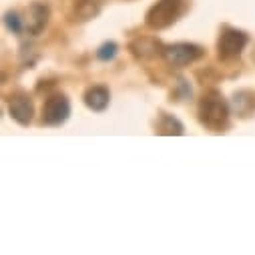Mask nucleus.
Returning <instances> with one entry per match:
<instances>
[{"label":"nucleus","instance_id":"f257e3e1","mask_svg":"<svg viewBox=\"0 0 255 255\" xmlns=\"http://www.w3.org/2000/svg\"><path fill=\"white\" fill-rule=\"evenodd\" d=\"M231 107L217 89H209L199 101V121L211 133H223L229 129Z\"/></svg>","mask_w":255,"mask_h":255},{"label":"nucleus","instance_id":"f03ea898","mask_svg":"<svg viewBox=\"0 0 255 255\" xmlns=\"http://www.w3.org/2000/svg\"><path fill=\"white\" fill-rule=\"evenodd\" d=\"M187 12V0H159L147 12V26L153 30H165L173 26Z\"/></svg>","mask_w":255,"mask_h":255},{"label":"nucleus","instance_id":"7ed1b4c3","mask_svg":"<svg viewBox=\"0 0 255 255\" xmlns=\"http://www.w3.org/2000/svg\"><path fill=\"white\" fill-rule=\"evenodd\" d=\"M247 42H249V36L243 30H237V28H231V26H223L221 32H219V40H217V54L225 62L235 60L243 52Z\"/></svg>","mask_w":255,"mask_h":255},{"label":"nucleus","instance_id":"20e7f679","mask_svg":"<svg viewBox=\"0 0 255 255\" xmlns=\"http://www.w3.org/2000/svg\"><path fill=\"white\" fill-rule=\"evenodd\" d=\"M163 56L171 67H187V65H191V62L203 58L205 48L199 46V44H193V42H177V44L165 46Z\"/></svg>","mask_w":255,"mask_h":255},{"label":"nucleus","instance_id":"39448f33","mask_svg":"<svg viewBox=\"0 0 255 255\" xmlns=\"http://www.w3.org/2000/svg\"><path fill=\"white\" fill-rule=\"evenodd\" d=\"M69 115H71V101L62 93L50 95L42 105V123L48 127L62 125L69 119Z\"/></svg>","mask_w":255,"mask_h":255},{"label":"nucleus","instance_id":"423d86ee","mask_svg":"<svg viewBox=\"0 0 255 255\" xmlns=\"http://www.w3.org/2000/svg\"><path fill=\"white\" fill-rule=\"evenodd\" d=\"M8 111H10V117L20 123V125H28L32 121V115H34V105H32V99L24 93V91H16L8 97Z\"/></svg>","mask_w":255,"mask_h":255},{"label":"nucleus","instance_id":"0eeeda50","mask_svg":"<svg viewBox=\"0 0 255 255\" xmlns=\"http://www.w3.org/2000/svg\"><path fill=\"white\" fill-rule=\"evenodd\" d=\"M129 50L141 58V60H149V58H155V56H163L165 52V44L155 38V36H139L135 38L131 44H129Z\"/></svg>","mask_w":255,"mask_h":255},{"label":"nucleus","instance_id":"6e6552de","mask_svg":"<svg viewBox=\"0 0 255 255\" xmlns=\"http://www.w3.org/2000/svg\"><path fill=\"white\" fill-rule=\"evenodd\" d=\"M48 18H50V8H48L44 2H34V4L28 8L26 20H24L28 34H32V36L40 34V32L46 28Z\"/></svg>","mask_w":255,"mask_h":255},{"label":"nucleus","instance_id":"1a4fd4ad","mask_svg":"<svg viewBox=\"0 0 255 255\" xmlns=\"http://www.w3.org/2000/svg\"><path fill=\"white\" fill-rule=\"evenodd\" d=\"M231 111L241 117V119H247L255 113V91H249V89H241L237 93H233L231 97V103H229Z\"/></svg>","mask_w":255,"mask_h":255},{"label":"nucleus","instance_id":"9d476101","mask_svg":"<svg viewBox=\"0 0 255 255\" xmlns=\"http://www.w3.org/2000/svg\"><path fill=\"white\" fill-rule=\"evenodd\" d=\"M85 105L91 109V111H105L109 107V89L103 87V85H95V87H89L85 91Z\"/></svg>","mask_w":255,"mask_h":255},{"label":"nucleus","instance_id":"9b49d317","mask_svg":"<svg viewBox=\"0 0 255 255\" xmlns=\"http://www.w3.org/2000/svg\"><path fill=\"white\" fill-rule=\"evenodd\" d=\"M105 0H75V18L77 20H91L95 18Z\"/></svg>","mask_w":255,"mask_h":255},{"label":"nucleus","instance_id":"f8f14e48","mask_svg":"<svg viewBox=\"0 0 255 255\" xmlns=\"http://www.w3.org/2000/svg\"><path fill=\"white\" fill-rule=\"evenodd\" d=\"M185 133V127L179 119H175L169 113H161L159 121H157V135H177L181 137Z\"/></svg>","mask_w":255,"mask_h":255},{"label":"nucleus","instance_id":"ddd939ff","mask_svg":"<svg viewBox=\"0 0 255 255\" xmlns=\"http://www.w3.org/2000/svg\"><path fill=\"white\" fill-rule=\"evenodd\" d=\"M4 24H6V28L12 32V34H20L24 28H26V24L22 22V18L18 16V12H6L4 14Z\"/></svg>","mask_w":255,"mask_h":255},{"label":"nucleus","instance_id":"4468645a","mask_svg":"<svg viewBox=\"0 0 255 255\" xmlns=\"http://www.w3.org/2000/svg\"><path fill=\"white\" fill-rule=\"evenodd\" d=\"M117 52H119L117 42L107 40V42H103V44L99 46V50H97V58L103 60V62H109V60H113V58L117 56Z\"/></svg>","mask_w":255,"mask_h":255}]
</instances>
